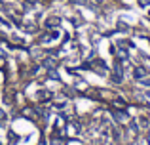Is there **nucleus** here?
<instances>
[{
  "mask_svg": "<svg viewBox=\"0 0 150 145\" xmlns=\"http://www.w3.org/2000/svg\"><path fill=\"white\" fill-rule=\"evenodd\" d=\"M57 25H59V19L57 17H50V19H46V23H44L46 29H53V27H57Z\"/></svg>",
  "mask_w": 150,
  "mask_h": 145,
  "instance_id": "obj_1",
  "label": "nucleus"
},
{
  "mask_svg": "<svg viewBox=\"0 0 150 145\" xmlns=\"http://www.w3.org/2000/svg\"><path fill=\"white\" fill-rule=\"evenodd\" d=\"M76 2H82V4H84V2H88V0H76Z\"/></svg>",
  "mask_w": 150,
  "mask_h": 145,
  "instance_id": "obj_2",
  "label": "nucleus"
}]
</instances>
